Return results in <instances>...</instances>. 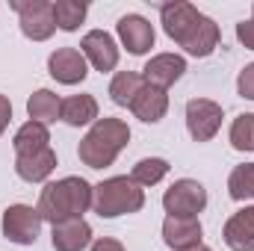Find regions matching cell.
<instances>
[{
    "label": "cell",
    "mask_w": 254,
    "mask_h": 251,
    "mask_svg": "<svg viewBox=\"0 0 254 251\" xmlns=\"http://www.w3.org/2000/svg\"><path fill=\"white\" fill-rule=\"evenodd\" d=\"M163 30L192 57H210L219 48V27L213 18L201 15L192 3H166L160 6Z\"/></svg>",
    "instance_id": "6da1fadb"
},
{
    "label": "cell",
    "mask_w": 254,
    "mask_h": 251,
    "mask_svg": "<svg viewBox=\"0 0 254 251\" xmlns=\"http://www.w3.org/2000/svg\"><path fill=\"white\" fill-rule=\"evenodd\" d=\"M92 207V187L83 178H63L57 184H48L39 195V216L42 222L63 225L71 219H83V213Z\"/></svg>",
    "instance_id": "7a4b0ae2"
},
{
    "label": "cell",
    "mask_w": 254,
    "mask_h": 251,
    "mask_svg": "<svg viewBox=\"0 0 254 251\" xmlns=\"http://www.w3.org/2000/svg\"><path fill=\"white\" fill-rule=\"evenodd\" d=\"M127 142H130V127L122 119H98L83 136L77 154L89 169H107L127 148Z\"/></svg>",
    "instance_id": "3957f363"
},
{
    "label": "cell",
    "mask_w": 254,
    "mask_h": 251,
    "mask_svg": "<svg viewBox=\"0 0 254 251\" xmlns=\"http://www.w3.org/2000/svg\"><path fill=\"white\" fill-rule=\"evenodd\" d=\"M92 207L101 219L139 213L145 207V192L133 178H110V181L92 187Z\"/></svg>",
    "instance_id": "277c9868"
},
{
    "label": "cell",
    "mask_w": 254,
    "mask_h": 251,
    "mask_svg": "<svg viewBox=\"0 0 254 251\" xmlns=\"http://www.w3.org/2000/svg\"><path fill=\"white\" fill-rule=\"evenodd\" d=\"M18 18H21V33L33 42H45L54 36L57 21H54V3L48 0H12L9 3Z\"/></svg>",
    "instance_id": "5b68a950"
},
{
    "label": "cell",
    "mask_w": 254,
    "mask_h": 251,
    "mask_svg": "<svg viewBox=\"0 0 254 251\" xmlns=\"http://www.w3.org/2000/svg\"><path fill=\"white\" fill-rule=\"evenodd\" d=\"M42 231V216L36 207L27 204H12L3 213V237L15 246H33Z\"/></svg>",
    "instance_id": "8992f818"
},
{
    "label": "cell",
    "mask_w": 254,
    "mask_h": 251,
    "mask_svg": "<svg viewBox=\"0 0 254 251\" xmlns=\"http://www.w3.org/2000/svg\"><path fill=\"white\" fill-rule=\"evenodd\" d=\"M163 207H166L169 216H198L207 207V192L198 181L184 178V181L172 184V189H166Z\"/></svg>",
    "instance_id": "52a82bcc"
},
{
    "label": "cell",
    "mask_w": 254,
    "mask_h": 251,
    "mask_svg": "<svg viewBox=\"0 0 254 251\" xmlns=\"http://www.w3.org/2000/svg\"><path fill=\"white\" fill-rule=\"evenodd\" d=\"M222 107L216 101H207V98H192L187 104V127H190V136L195 142H210L219 127H222Z\"/></svg>",
    "instance_id": "ba28073f"
},
{
    "label": "cell",
    "mask_w": 254,
    "mask_h": 251,
    "mask_svg": "<svg viewBox=\"0 0 254 251\" xmlns=\"http://www.w3.org/2000/svg\"><path fill=\"white\" fill-rule=\"evenodd\" d=\"M48 71L54 80H60L65 86H74V83H83L86 80V57L77 51V48H60L51 54L48 60Z\"/></svg>",
    "instance_id": "9c48e42d"
},
{
    "label": "cell",
    "mask_w": 254,
    "mask_h": 251,
    "mask_svg": "<svg viewBox=\"0 0 254 251\" xmlns=\"http://www.w3.org/2000/svg\"><path fill=\"white\" fill-rule=\"evenodd\" d=\"M163 240L175 251H187L201 246V222L195 216H169L163 222Z\"/></svg>",
    "instance_id": "30bf717a"
},
{
    "label": "cell",
    "mask_w": 254,
    "mask_h": 251,
    "mask_svg": "<svg viewBox=\"0 0 254 251\" xmlns=\"http://www.w3.org/2000/svg\"><path fill=\"white\" fill-rule=\"evenodd\" d=\"M80 48H83V57L95 65L98 71H113V68L119 65V48H116L113 36L104 33V30H92V33H86Z\"/></svg>",
    "instance_id": "8fae6325"
},
{
    "label": "cell",
    "mask_w": 254,
    "mask_h": 251,
    "mask_svg": "<svg viewBox=\"0 0 254 251\" xmlns=\"http://www.w3.org/2000/svg\"><path fill=\"white\" fill-rule=\"evenodd\" d=\"M119 39L133 57H142L154 48V27L142 15H125L119 18Z\"/></svg>",
    "instance_id": "7c38bea8"
},
{
    "label": "cell",
    "mask_w": 254,
    "mask_h": 251,
    "mask_svg": "<svg viewBox=\"0 0 254 251\" xmlns=\"http://www.w3.org/2000/svg\"><path fill=\"white\" fill-rule=\"evenodd\" d=\"M130 110H133V116L142 119L145 125H157V122L166 116V110H169V95H166V89L145 83V86L136 92Z\"/></svg>",
    "instance_id": "4fadbf2b"
},
{
    "label": "cell",
    "mask_w": 254,
    "mask_h": 251,
    "mask_svg": "<svg viewBox=\"0 0 254 251\" xmlns=\"http://www.w3.org/2000/svg\"><path fill=\"white\" fill-rule=\"evenodd\" d=\"M225 246L231 251H254V207H243L225 222Z\"/></svg>",
    "instance_id": "5bb4252c"
},
{
    "label": "cell",
    "mask_w": 254,
    "mask_h": 251,
    "mask_svg": "<svg viewBox=\"0 0 254 251\" xmlns=\"http://www.w3.org/2000/svg\"><path fill=\"white\" fill-rule=\"evenodd\" d=\"M145 74V83H151V86H160V89H169L172 83H178L181 77H184V71H187V63H184V57H175V54H160V57H154L151 63L142 68Z\"/></svg>",
    "instance_id": "9a60e30c"
},
{
    "label": "cell",
    "mask_w": 254,
    "mask_h": 251,
    "mask_svg": "<svg viewBox=\"0 0 254 251\" xmlns=\"http://www.w3.org/2000/svg\"><path fill=\"white\" fill-rule=\"evenodd\" d=\"M57 169V151L54 148H45L39 154H27V157H18L15 160V172L21 181L27 184H42L51 178V172Z\"/></svg>",
    "instance_id": "2e32d148"
},
{
    "label": "cell",
    "mask_w": 254,
    "mask_h": 251,
    "mask_svg": "<svg viewBox=\"0 0 254 251\" xmlns=\"http://www.w3.org/2000/svg\"><path fill=\"white\" fill-rule=\"evenodd\" d=\"M51 243H54L57 251H83L92 243V228L83 219H71V222H63V225H54Z\"/></svg>",
    "instance_id": "e0dca14e"
},
{
    "label": "cell",
    "mask_w": 254,
    "mask_h": 251,
    "mask_svg": "<svg viewBox=\"0 0 254 251\" xmlns=\"http://www.w3.org/2000/svg\"><path fill=\"white\" fill-rule=\"evenodd\" d=\"M60 119H63L65 125H71V127L89 125V122L98 119V101H95L92 95H71V98L63 101Z\"/></svg>",
    "instance_id": "ac0fdd59"
},
{
    "label": "cell",
    "mask_w": 254,
    "mask_h": 251,
    "mask_svg": "<svg viewBox=\"0 0 254 251\" xmlns=\"http://www.w3.org/2000/svg\"><path fill=\"white\" fill-rule=\"evenodd\" d=\"M27 113H30V122H39V125H51L60 119L63 113V101L51 92V89H39L33 92V98L27 101Z\"/></svg>",
    "instance_id": "d6986e66"
},
{
    "label": "cell",
    "mask_w": 254,
    "mask_h": 251,
    "mask_svg": "<svg viewBox=\"0 0 254 251\" xmlns=\"http://www.w3.org/2000/svg\"><path fill=\"white\" fill-rule=\"evenodd\" d=\"M12 145H15L18 157H27V154H39V151L51 148V133H48V127L39 125V122H27V125H24L21 130H18V133H15Z\"/></svg>",
    "instance_id": "ffe728a7"
},
{
    "label": "cell",
    "mask_w": 254,
    "mask_h": 251,
    "mask_svg": "<svg viewBox=\"0 0 254 251\" xmlns=\"http://www.w3.org/2000/svg\"><path fill=\"white\" fill-rule=\"evenodd\" d=\"M145 86V77L142 74H136V71H119L116 77H113V83H110V98L119 104V107H130L133 104V98H136V92Z\"/></svg>",
    "instance_id": "44dd1931"
},
{
    "label": "cell",
    "mask_w": 254,
    "mask_h": 251,
    "mask_svg": "<svg viewBox=\"0 0 254 251\" xmlns=\"http://www.w3.org/2000/svg\"><path fill=\"white\" fill-rule=\"evenodd\" d=\"M86 9H89V6H86L83 0H57V3H54V21H57L60 30L71 33V30H77V27L83 24Z\"/></svg>",
    "instance_id": "7402d4cb"
},
{
    "label": "cell",
    "mask_w": 254,
    "mask_h": 251,
    "mask_svg": "<svg viewBox=\"0 0 254 251\" xmlns=\"http://www.w3.org/2000/svg\"><path fill=\"white\" fill-rule=\"evenodd\" d=\"M166 175H169V163L160 160V157L139 160V163L133 166V172H130V178H133L139 187H154V184H160Z\"/></svg>",
    "instance_id": "603a6c76"
},
{
    "label": "cell",
    "mask_w": 254,
    "mask_h": 251,
    "mask_svg": "<svg viewBox=\"0 0 254 251\" xmlns=\"http://www.w3.org/2000/svg\"><path fill=\"white\" fill-rule=\"evenodd\" d=\"M228 192L234 201H249L254 198V163L237 166L228 178Z\"/></svg>",
    "instance_id": "cb8c5ba5"
},
{
    "label": "cell",
    "mask_w": 254,
    "mask_h": 251,
    "mask_svg": "<svg viewBox=\"0 0 254 251\" xmlns=\"http://www.w3.org/2000/svg\"><path fill=\"white\" fill-rule=\"evenodd\" d=\"M231 145L237 151H254V113H243L231 125Z\"/></svg>",
    "instance_id": "d4e9b609"
},
{
    "label": "cell",
    "mask_w": 254,
    "mask_h": 251,
    "mask_svg": "<svg viewBox=\"0 0 254 251\" xmlns=\"http://www.w3.org/2000/svg\"><path fill=\"white\" fill-rule=\"evenodd\" d=\"M237 92H240L243 98L254 101V63L246 65V68L240 71V77H237Z\"/></svg>",
    "instance_id": "484cf974"
},
{
    "label": "cell",
    "mask_w": 254,
    "mask_h": 251,
    "mask_svg": "<svg viewBox=\"0 0 254 251\" xmlns=\"http://www.w3.org/2000/svg\"><path fill=\"white\" fill-rule=\"evenodd\" d=\"M237 39H240L249 51H254V21H240V24H237Z\"/></svg>",
    "instance_id": "4316f807"
},
{
    "label": "cell",
    "mask_w": 254,
    "mask_h": 251,
    "mask_svg": "<svg viewBox=\"0 0 254 251\" xmlns=\"http://www.w3.org/2000/svg\"><path fill=\"white\" fill-rule=\"evenodd\" d=\"M92 251H125V246L119 240H110V237H101L92 243Z\"/></svg>",
    "instance_id": "83f0119b"
},
{
    "label": "cell",
    "mask_w": 254,
    "mask_h": 251,
    "mask_svg": "<svg viewBox=\"0 0 254 251\" xmlns=\"http://www.w3.org/2000/svg\"><path fill=\"white\" fill-rule=\"evenodd\" d=\"M9 122H12V104L6 95H0V133L9 127Z\"/></svg>",
    "instance_id": "f1b7e54d"
},
{
    "label": "cell",
    "mask_w": 254,
    "mask_h": 251,
    "mask_svg": "<svg viewBox=\"0 0 254 251\" xmlns=\"http://www.w3.org/2000/svg\"><path fill=\"white\" fill-rule=\"evenodd\" d=\"M187 251H210L207 246H195V249H187Z\"/></svg>",
    "instance_id": "f546056e"
}]
</instances>
